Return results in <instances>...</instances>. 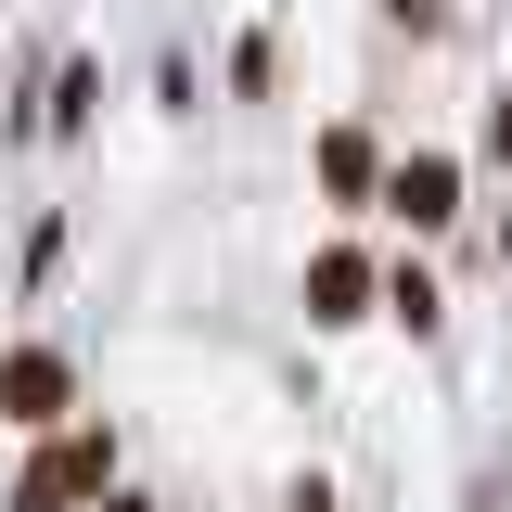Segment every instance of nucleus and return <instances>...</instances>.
Listing matches in <instances>:
<instances>
[{"instance_id":"2","label":"nucleus","mask_w":512,"mask_h":512,"mask_svg":"<svg viewBox=\"0 0 512 512\" xmlns=\"http://www.w3.org/2000/svg\"><path fill=\"white\" fill-rule=\"evenodd\" d=\"M64 410H77V359L64 346H0V423L13 436H52Z\"/></svg>"},{"instance_id":"9","label":"nucleus","mask_w":512,"mask_h":512,"mask_svg":"<svg viewBox=\"0 0 512 512\" xmlns=\"http://www.w3.org/2000/svg\"><path fill=\"white\" fill-rule=\"evenodd\" d=\"M487 167H512V90L487 103Z\"/></svg>"},{"instance_id":"4","label":"nucleus","mask_w":512,"mask_h":512,"mask_svg":"<svg viewBox=\"0 0 512 512\" xmlns=\"http://www.w3.org/2000/svg\"><path fill=\"white\" fill-rule=\"evenodd\" d=\"M372 295H384V269H372L359 244H320V256H308V320H320V333L372 320Z\"/></svg>"},{"instance_id":"3","label":"nucleus","mask_w":512,"mask_h":512,"mask_svg":"<svg viewBox=\"0 0 512 512\" xmlns=\"http://www.w3.org/2000/svg\"><path fill=\"white\" fill-rule=\"evenodd\" d=\"M372 205L397 218V231H448V218H461V154H436V141H423V154H384Z\"/></svg>"},{"instance_id":"10","label":"nucleus","mask_w":512,"mask_h":512,"mask_svg":"<svg viewBox=\"0 0 512 512\" xmlns=\"http://www.w3.org/2000/svg\"><path fill=\"white\" fill-rule=\"evenodd\" d=\"M90 512H154V500H141V487H103V500H90Z\"/></svg>"},{"instance_id":"6","label":"nucleus","mask_w":512,"mask_h":512,"mask_svg":"<svg viewBox=\"0 0 512 512\" xmlns=\"http://www.w3.org/2000/svg\"><path fill=\"white\" fill-rule=\"evenodd\" d=\"M90 103H103V64H64L52 103H39V128H52V141H77V128H90Z\"/></svg>"},{"instance_id":"7","label":"nucleus","mask_w":512,"mask_h":512,"mask_svg":"<svg viewBox=\"0 0 512 512\" xmlns=\"http://www.w3.org/2000/svg\"><path fill=\"white\" fill-rule=\"evenodd\" d=\"M372 308H384V320H410V333H436V320H448V295L423 282V269H384V295H372Z\"/></svg>"},{"instance_id":"5","label":"nucleus","mask_w":512,"mask_h":512,"mask_svg":"<svg viewBox=\"0 0 512 512\" xmlns=\"http://www.w3.org/2000/svg\"><path fill=\"white\" fill-rule=\"evenodd\" d=\"M320 192H333V205H372L384 192V141L372 128H320Z\"/></svg>"},{"instance_id":"1","label":"nucleus","mask_w":512,"mask_h":512,"mask_svg":"<svg viewBox=\"0 0 512 512\" xmlns=\"http://www.w3.org/2000/svg\"><path fill=\"white\" fill-rule=\"evenodd\" d=\"M103 487H116V436L64 410L52 436L26 448V474H13V500H0V512H90V500H103Z\"/></svg>"},{"instance_id":"8","label":"nucleus","mask_w":512,"mask_h":512,"mask_svg":"<svg viewBox=\"0 0 512 512\" xmlns=\"http://www.w3.org/2000/svg\"><path fill=\"white\" fill-rule=\"evenodd\" d=\"M384 13H397L410 39H436V26H448V0H384Z\"/></svg>"}]
</instances>
